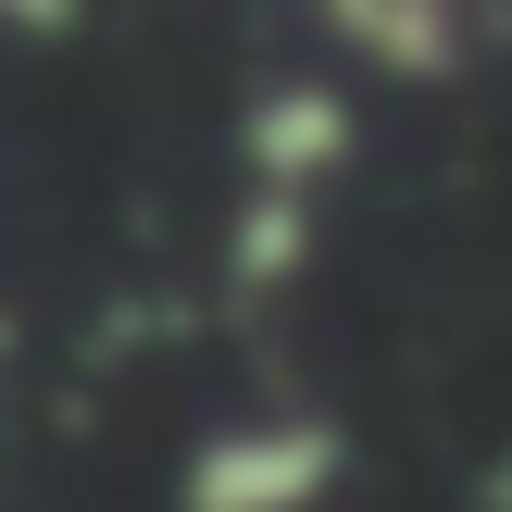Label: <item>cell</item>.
Returning a JSON list of instances; mask_svg holds the SVG:
<instances>
[{
	"mask_svg": "<svg viewBox=\"0 0 512 512\" xmlns=\"http://www.w3.org/2000/svg\"><path fill=\"white\" fill-rule=\"evenodd\" d=\"M0 13H63V0H0Z\"/></svg>",
	"mask_w": 512,
	"mask_h": 512,
	"instance_id": "cell-1",
	"label": "cell"
}]
</instances>
